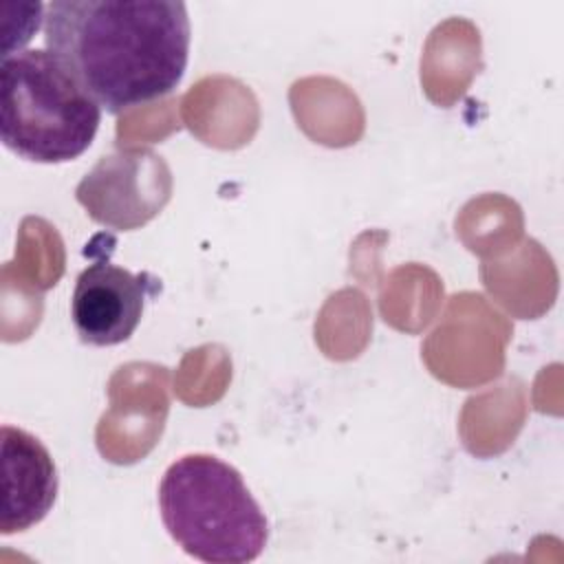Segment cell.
Wrapping results in <instances>:
<instances>
[{"label":"cell","instance_id":"6da1fadb","mask_svg":"<svg viewBox=\"0 0 564 564\" xmlns=\"http://www.w3.org/2000/svg\"><path fill=\"white\" fill-rule=\"evenodd\" d=\"M44 44L110 115L170 95L189 55V18L178 0H53Z\"/></svg>","mask_w":564,"mask_h":564},{"label":"cell","instance_id":"7a4b0ae2","mask_svg":"<svg viewBox=\"0 0 564 564\" xmlns=\"http://www.w3.org/2000/svg\"><path fill=\"white\" fill-rule=\"evenodd\" d=\"M159 509L172 540L200 562L245 564L267 546L264 511L240 471L218 456L174 460L159 485Z\"/></svg>","mask_w":564,"mask_h":564},{"label":"cell","instance_id":"3957f363","mask_svg":"<svg viewBox=\"0 0 564 564\" xmlns=\"http://www.w3.org/2000/svg\"><path fill=\"white\" fill-rule=\"evenodd\" d=\"M101 121L86 95L46 48L15 51L0 66V139L35 163H66L84 154Z\"/></svg>","mask_w":564,"mask_h":564},{"label":"cell","instance_id":"277c9868","mask_svg":"<svg viewBox=\"0 0 564 564\" xmlns=\"http://www.w3.org/2000/svg\"><path fill=\"white\" fill-rule=\"evenodd\" d=\"M170 194V167L150 148H123L101 156L75 189L95 223L123 231L154 218Z\"/></svg>","mask_w":564,"mask_h":564},{"label":"cell","instance_id":"5b68a950","mask_svg":"<svg viewBox=\"0 0 564 564\" xmlns=\"http://www.w3.org/2000/svg\"><path fill=\"white\" fill-rule=\"evenodd\" d=\"M108 253L101 251L77 275L70 297L73 326L90 346H115L130 339L141 322L145 300L161 289L156 278L112 264Z\"/></svg>","mask_w":564,"mask_h":564},{"label":"cell","instance_id":"8992f818","mask_svg":"<svg viewBox=\"0 0 564 564\" xmlns=\"http://www.w3.org/2000/svg\"><path fill=\"white\" fill-rule=\"evenodd\" d=\"M2 535L37 524L57 496V469L37 436L2 425Z\"/></svg>","mask_w":564,"mask_h":564}]
</instances>
